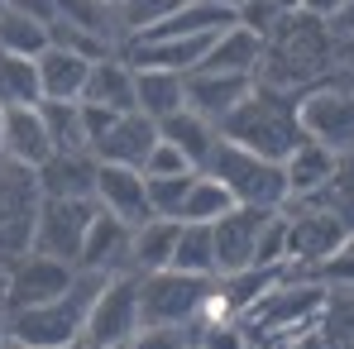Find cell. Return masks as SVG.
Masks as SVG:
<instances>
[{
    "instance_id": "484cf974",
    "label": "cell",
    "mask_w": 354,
    "mask_h": 349,
    "mask_svg": "<svg viewBox=\"0 0 354 349\" xmlns=\"http://www.w3.org/2000/svg\"><path fill=\"white\" fill-rule=\"evenodd\" d=\"M39 115H44L53 153H91L86 124H82V101H39Z\"/></svg>"
},
{
    "instance_id": "8d00e7d4",
    "label": "cell",
    "mask_w": 354,
    "mask_h": 349,
    "mask_svg": "<svg viewBox=\"0 0 354 349\" xmlns=\"http://www.w3.org/2000/svg\"><path fill=\"white\" fill-rule=\"evenodd\" d=\"M187 345H192V330H182V326H139L124 349H187Z\"/></svg>"
},
{
    "instance_id": "c3c4849f",
    "label": "cell",
    "mask_w": 354,
    "mask_h": 349,
    "mask_svg": "<svg viewBox=\"0 0 354 349\" xmlns=\"http://www.w3.org/2000/svg\"><path fill=\"white\" fill-rule=\"evenodd\" d=\"M230 5H239V0H230Z\"/></svg>"
},
{
    "instance_id": "816d5d0a",
    "label": "cell",
    "mask_w": 354,
    "mask_h": 349,
    "mask_svg": "<svg viewBox=\"0 0 354 349\" xmlns=\"http://www.w3.org/2000/svg\"><path fill=\"white\" fill-rule=\"evenodd\" d=\"M0 115H5V111H0Z\"/></svg>"
},
{
    "instance_id": "9c48e42d",
    "label": "cell",
    "mask_w": 354,
    "mask_h": 349,
    "mask_svg": "<svg viewBox=\"0 0 354 349\" xmlns=\"http://www.w3.org/2000/svg\"><path fill=\"white\" fill-rule=\"evenodd\" d=\"M139 278L134 273H115L106 278L91 311H86V330H82V349H120L134 340L139 330Z\"/></svg>"
},
{
    "instance_id": "8992f818",
    "label": "cell",
    "mask_w": 354,
    "mask_h": 349,
    "mask_svg": "<svg viewBox=\"0 0 354 349\" xmlns=\"http://www.w3.org/2000/svg\"><path fill=\"white\" fill-rule=\"evenodd\" d=\"M216 278H187L177 268L139 278V321L144 326H182L192 330L211 306Z\"/></svg>"
},
{
    "instance_id": "1f68e13d",
    "label": "cell",
    "mask_w": 354,
    "mask_h": 349,
    "mask_svg": "<svg viewBox=\"0 0 354 349\" xmlns=\"http://www.w3.org/2000/svg\"><path fill=\"white\" fill-rule=\"evenodd\" d=\"M321 335L326 349H354V287H330L321 311Z\"/></svg>"
},
{
    "instance_id": "83f0119b",
    "label": "cell",
    "mask_w": 354,
    "mask_h": 349,
    "mask_svg": "<svg viewBox=\"0 0 354 349\" xmlns=\"http://www.w3.org/2000/svg\"><path fill=\"white\" fill-rule=\"evenodd\" d=\"M39 101H44V86H39V58L0 53V111L39 106Z\"/></svg>"
},
{
    "instance_id": "d4e9b609",
    "label": "cell",
    "mask_w": 354,
    "mask_h": 349,
    "mask_svg": "<svg viewBox=\"0 0 354 349\" xmlns=\"http://www.w3.org/2000/svg\"><path fill=\"white\" fill-rule=\"evenodd\" d=\"M91 67H96V62L77 58V53L48 48V53L39 58V86H44V101H82Z\"/></svg>"
},
{
    "instance_id": "60d3db41",
    "label": "cell",
    "mask_w": 354,
    "mask_h": 349,
    "mask_svg": "<svg viewBox=\"0 0 354 349\" xmlns=\"http://www.w3.org/2000/svg\"><path fill=\"white\" fill-rule=\"evenodd\" d=\"M335 62L354 77V39H335Z\"/></svg>"
},
{
    "instance_id": "5bb4252c",
    "label": "cell",
    "mask_w": 354,
    "mask_h": 349,
    "mask_svg": "<svg viewBox=\"0 0 354 349\" xmlns=\"http://www.w3.org/2000/svg\"><path fill=\"white\" fill-rule=\"evenodd\" d=\"M96 206H101L106 216H120V220L134 225V230L153 220L144 173H134V168H115V163H96Z\"/></svg>"
},
{
    "instance_id": "8fae6325",
    "label": "cell",
    "mask_w": 354,
    "mask_h": 349,
    "mask_svg": "<svg viewBox=\"0 0 354 349\" xmlns=\"http://www.w3.org/2000/svg\"><path fill=\"white\" fill-rule=\"evenodd\" d=\"M77 283V268L58 263L48 254H19L10 263V287H5V311H24V306H44V301H58L67 296Z\"/></svg>"
},
{
    "instance_id": "cb8c5ba5",
    "label": "cell",
    "mask_w": 354,
    "mask_h": 349,
    "mask_svg": "<svg viewBox=\"0 0 354 349\" xmlns=\"http://www.w3.org/2000/svg\"><path fill=\"white\" fill-rule=\"evenodd\" d=\"M177 225H182V220H149V225L134 230V239H129V273H134V278H149V273L173 268Z\"/></svg>"
},
{
    "instance_id": "7402d4cb",
    "label": "cell",
    "mask_w": 354,
    "mask_h": 349,
    "mask_svg": "<svg viewBox=\"0 0 354 349\" xmlns=\"http://www.w3.org/2000/svg\"><path fill=\"white\" fill-rule=\"evenodd\" d=\"M182 106H187V77L153 72V67H134V111L139 115H149L158 124V120L177 115Z\"/></svg>"
},
{
    "instance_id": "db71d44e",
    "label": "cell",
    "mask_w": 354,
    "mask_h": 349,
    "mask_svg": "<svg viewBox=\"0 0 354 349\" xmlns=\"http://www.w3.org/2000/svg\"><path fill=\"white\" fill-rule=\"evenodd\" d=\"M120 349H124V345H120Z\"/></svg>"
},
{
    "instance_id": "f6af8a7d",
    "label": "cell",
    "mask_w": 354,
    "mask_h": 349,
    "mask_svg": "<svg viewBox=\"0 0 354 349\" xmlns=\"http://www.w3.org/2000/svg\"><path fill=\"white\" fill-rule=\"evenodd\" d=\"M106 5H115V10H120V5H124V0H106Z\"/></svg>"
},
{
    "instance_id": "30bf717a",
    "label": "cell",
    "mask_w": 354,
    "mask_h": 349,
    "mask_svg": "<svg viewBox=\"0 0 354 349\" xmlns=\"http://www.w3.org/2000/svg\"><path fill=\"white\" fill-rule=\"evenodd\" d=\"M96 201H58V196H44L39 206V225H34V254H48L58 263H72L82 258V244H86V230L96 220Z\"/></svg>"
},
{
    "instance_id": "f5cc1de1",
    "label": "cell",
    "mask_w": 354,
    "mask_h": 349,
    "mask_svg": "<svg viewBox=\"0 0 354 349\" xmlns=\"http://www.w3.org/2000/svg\"><path fill=\"white\" fill-rule=\"evenodd\" d=\"M350 5H354V0H350Z\"/></svg>"
},
{
    "instance_id": "74e56055",
    "label": "cell",
    "mask_w": 354,
    "mask_h": 349,
    "mask_svg": "<svg viewBox=\"0 0 354 349\" xmlns=\"http://www.w3.org/2000/svg\"><path fill=\"white\" fill-rule=\"evenodd\" d=\"M187 173H196L182 153H177L173 144H163L158 139V149L149 153V163H144V177H187Z\"/></svg>"
},
{
    "instance_id": "ba28073f",
    "label": "cell",
    "mask_w": 354,
    "mask_h": 349,
    "mask_svg": "<svg viewBox=\"0 0 354 349\" xmlns=\"http://www.w3.org/2000/svg\"><path fill=\"white\" fill-rule=\"evenodd\" d=\"M39 206H44V191H39L34 168L0 158V263H15L19 254L34 249Z\"/></svg>"
},
{
    "instance_id": "ac0fdd59",
    "label": "cell",
    "mask_w": 354,
    "mask_h": 349,
    "mask_svg": "<svg viewBox=\"0 0 354 349\" xmlns=\"http://www.w3.org/2000/svg\"><path fill=\"white\" fill-rule=\"evenodd\" d=\"M335 163H340V158H335L330 149L301 139L292 153H288V163H283V177H288V206H292V201H316V196L330 187Z\"/></svg>"
},
{
    "instance_id": "277c9868",
    "label": "cell",
    "mask_w": 354,
    "mask_h": 349,
    "mask_svg": "<svg viewBox=\"0 0 354 349\" xmlns=\"http://www.w3.org/2000/svg\"><path fill=\"white\" fill-rule=\"evenodd\" d=\"M206 177H216L235 206H254V211H283L288 206V177H283V163H268L249 149H239L230 139H216L211 158H206Z\"/></svg>"
},
{
    "instance_id": "52a82bcc",
    "label": "cell",
    "mask_w": 354,
    "mask_h": 349,
    "mask_svg": "<svg viewBox=\"0 0 354 349\" xmlns=\"http://www.w3.org/2000/svg\"><path fill=\"white\" fill-rule=\"evenodd\" d=\"M297 120L301 134L335 158L354 153V86L350 82H316L297 96Z\"/></svg>"
},
{
    "instance_id": "5b68a950",
    "label": "cell",
    "mask_w": 354,
    "mask_h": 349,
    "mask_svg": "<svg viewBox=\"0 0 354 349\" xmlns=\"http://www.w3.org/2000/svg\"><path fill=\"white\" fill-rule=\"evenodd\" d=\"M283 216H288V278H316V268L330 263L354 234L321 201H292L283 206Z\"/></svg>"
},
{
    "instance_id": "d6a6232c",
    "label": "cell",
    "mask_w": 354,
    "mask_h": 349,
    "mask_svg": "<svg viewBox=\"0 0 354 349\" xmlns=\"http://www.w3.org/2000/svg\"><path fill=\"white\" fill-rule=\"evenodd\" d=\"M182 5L187 0H124L120 5V34H124V44L139 39V34H149V29H158L163 19H173Z\"/></svg>"
},
{
    "instance_id": "44dd1931",
    "label": "cell",
    "mask_w": 354,
    "mask_h": 349,
    "mask_svg": "<svg viewBox=\"0 0 354 349\" xmlns=\"http://www.w3.org/2000/svg\"><path fill=\"white\" fill-rule=\"evenodd\" d=\"M82 101L101 106V111H115V115H134V67L120 58H101L86 77V91Z\"/></svg>"
},
{
    "instance_id": "4fadbf2b",
    "label": "cell",
    "mask_w": 354,
    "mask_h": 349,
    "mask_svg": "<svg viewBox=\"0 0 354 349\" xmlns=\"http://www.w3.org/2000/svg\"><path fill=\"white\" fill-rule=\"evenodd\" d=\"M259 82L254 77H225V72H187V111H196L201 120H211L216 129L235 115L239 106L249 101Z\"/></svg>"
},
{
    "instance_id": "ee69618b",
    "label": "cell",
    "mask_w": 354,
    "mask_h": 349,
    "mask_svg": "<svg viewBox=\"0 0 354 349\" xmlns=\"http://www.w3.org/2000/svg\"><path fill=\"white\" fill-rule=\"evenodd\" d=\"M5 287H10V263H0V301H5Z\"/></svg>"
},
{
    "instance_id": "b9f144b4",
    "label": "cell",
    "mask_w": 354,
    "mask_h": 349,
    "mask_svg": "<svg viewBox=\"0 0 354 349\" xmlns=\"http://www.w3.org/2000/svg\"><path fill=\"white\" fill-rule=\"evenodd\" d=\"M268 5H273L283 19H288V15H297V10H306V0H268Z\"/></svg>"
},
{
    "instance_id": "d6986e66",
    "label": "cell",
    "mask_w": 354,
    "mask_h": 349,
    "mask_svg": "<svg viewBox=\"0 0 354 349\" xmlns=\"http://www.w3.org/2000/svg\"><path fill=\"white\" fill-rule=\"evenodd\" d=\"M39 191L58 201H96V158L91 153H53L39 168Z\"/></svg>"
},
{
    "instance_id": "681fc988",
    "label": "cell",
    "mask_w": 354,
    "mask_h": 349,
    "mask_svg": "<svg viewBox=\"0 0 354 349\" xmlns=\"http://www.w3.org/2000/svg\"><path fill=\"white\" fill-rule=\"evenodd\" d=\"M187 349H196V345H187Z\"/></svg>"
},
{
    "instance_id": "603a6c76",
    "label": "cell",
    "mask_w": 354,
    "mask_h": 349,
    "mask_svg": "<svg viewBox=\"0 0 354 349\" xmlns=\"http://www.w3.org/2000/svg\"><path fill=\"white\" fill-rule=\"evenodd\" d=\"M158 139L163 144H173L177 153L201 173L206 168V158H211V149H216V139H221V129L211 124V120H201L196 111H177V115H168V120H158Z\"/></svg>"
},
{
    "instance_id": "7dc6e473",
    "label": "cell",
    "mask_w": 354,
    "mask_h": 349,
    "mask_svg": "<svg viewBox=\"0 0 354 349\" xmlns=\"http://www.w3.org/2000/svg\"><path fill=\"white\" fill-rule=\"evenodd\" d=\"M0 10H5V0H0Z\"/></svg>"
},
{
    "instance_id": "4316f807",
    "label": "cell",
    "mask_w": 354,
    "mask_h": 349,
    "mask_svg": "<svg viewBox=\"0 0 354 349\" xmlns=\"http://www.w3.org/2000/svg\"><path fill=\"white\" fill-rule=\"evenodd\" d=\"M58 5V19L62 24H77L96 39H106L111 48H124V34H120V10L106 5V0H53Z\"/></svg>"
},
{
    "instance_id": "f35d334b",
    "label": "cell",
    "mask_w": 354,
    "mask_h": 349,
    "mask_svg": "<svg viewBox=\"0 0 354 349\" xmlns=\"http://www.w3.org/2000/svg\"><path fill=\"white\" fill-rule=\"evenodd\" d=\"M115 111H101V106H91V101H82V124H86V149H96L111 129H115Z\"/></svg>"
},
{
    "instance_id": "7bdbcfd3",
    "label": "cell",
    "mask_w": 354,
    "mask_h": 349,
    "mask_svg": "<svg viewBox=\"0 0 354 349\" xmlns=\"http://www.w3.org/2000/svg\"><path fill=\"white\" fill-rule=\"evenodd\" d=\"M5 326H10V311H5V301H0V349H10V330H5Z\"/></svg>"
},
{
    "instance_id": "f1b7e54d",
    "label": "cell",
    "mask_w": 354,
    "mask_h": 349,
    "mask_svg": "<svg viewBox=\"0 0 354 349\" xmlns=\"http://www.w3.org/2000/svg\"><path fill=\"white\" fill-rule=\"evenodd\" d=\"M173 268L187 278H216V239L211 225H177Z\"/></svg>"
},
{
    "instance_id": "4dcf8cb0",
    "label": "cell",
    "mask_w": 354,
    "mask_h": 349,
    "mask_svg": "<svg viewBox=\"0 0 354 349\" xmlns=\"http://www.w3.org/2000/svg\"><path fill=\"white\" fill-rule=\"evenodd\" d=\"M0 53L15 58H44L48 53V24L19 15V10H0Z\"/></svg>"
},
{
    "instance_id": "f546056e",
    "label": "cell",
    "mask_w": 354,
    "mask_h": 349,
    "mask_svg": "<svg viewBox=\"0 0 354 349\" xmlns=\"http://www.w3.org/2000/svg\"><path fill=\"white\" fill-rule=\"evenodd\" d=\"M230 211H235V196H230L216 177L196 173L192 191H187V201H182V225H216V220L230 216Z\"/></svg>"
},
{
    "instance_id": "836d02e7",
    "label": "cell",
    "mask_w": 354,
    "mask_h": 349,
    "mask_svg": "<svg viewBox=\"0 0 354 349\" xmlns=\"http://www.w3.org/2000/svg\"><path fill=\"white\" fill-rule=\"evenodd\" d=\"M192 182H196V173H187V177H144L153 220H182V201H187Z\"/></svg>"
},
{
    "instance_id": "7a4b0ae2",
    "label": "cell",
    "mask_w": 354,
    "mask_h": 349,
    "mask_svg": "<svg viewBox=\"0 0 354 349\" xmlns=\"http://www.w3.org/2000/svg\"><path fill=\"white\" fill-rule=\"evenodd\" d=\"M221 139H230L268 163H288V153L306 139L301 120H297V91H278V86L259 82L249 91V101L221 124Z\"/></svg>"
},
{
    "instance_id": "6da1fadb",
    "label": "cell",
    "mask_w": 354,
    "mask_h": 349,
    "mask_svg": "<svg viewBox=\"0 0 354 349\" xmlns=\"http://www.w3.org/2000/svg\"><path fill=\"white\" fill-rule=\"evenodd\" d=\"M335 67V34L326 19L297 10L288 15L268 39H263V67H259V82L263 86H278V91H306L316 82H326V72Z\"/></svg>"
},
{
    "instance_id": "f907efd6",
    "label": "cell",
    "mask_w": 354,
    "mask_h": 349,
    "mask_svg": "<svg viewBox=\"0 0 354 349\" xmlns=\"http://www.w3.org/2000/svg\"><path fill=\"white\" fill-rule=\"evenodd\" d=\"M350 244H354V234H350Z\"/></svg>"
},
{
    "instance_id": "bcb514c9",
    "label": "cell",
    "mask_w": 354,
    "mask_h": 349,
    "mask_svg": "<svg viewBox=\"0 0 354 349\" xmlns=\"http://www.w3.org/2000/svg\"><path fill=\"white\" fill-rule=\"evenodd\" d=\"M10 349H19V345H10ZM77 349H82V345H77Z\"/></svg>"
},
{
    "instance_id": "ab89813d",
    "label": "cell",
    "mask_w": 354,
    "mask_h": 349,
    "mask_svg": "<svg viewBox=\"0 0 354 349\" xmlns=\"http://www.w3.org/2000/svg\"><path fill=\"white\" fill-rule=\"evenodd\" d=\"M5 10H19V15L39 19V24H53L58 19V5L53 0H5Z\"/></svg>"
},
{
    "instance_id": "d590c367",
    "label": "cell",
    "mask_w": 354,
    "mask_h": 349,
    "mask_svg": "<svg viewBox=\"0 0 354 349\" xmlns=\"http://www.w3.org/2000/svg\"><path fill=\"white\" fill-rule=\"evenodd\" d=\"M192 345L196 349H254V340H249V330L239 321H196Z\"/></svg>"
},
{
    "instance_id": "ffe728a7",
    "label": "cell",
    "mask_w": 354,
    "mask_h": 349,
    "mask_svg": "<svg viewBox=\"0 0 354 349\" xmlns=\"http://www.w3.org/2000/svg\"><path fill=\"white\" fill-rule=\"evenodd\" d=\"M259 67H263V39L249 34V29H225L206 58H201V72H225V77H254L259 82Z\"/></svg>"
},
{
    "instance_id": "9a60e30c",
    "label": "cell",
    "mask_w": 354,
    "mask_h": 349,
    "mask_svg": "<svg viewBox=\"0 0 354 349\" xmlns=\"http://www.w3.org/2000/svg\"><path fill=\"white\" fill-rule=\"evenodd\" d=\"M0 158L19 163V168H34V173L53 158V144H48L39 106H15V111L0 115Z\"/></svg>"
},
{
    "instance_id": "e575fe53",
    "label": "cell",
    "mask_w": 354,
    "mask_h": 349,
    "mask_svg": "<svg viewBox=\"0 0 354 349\" xmlns=\"http://www.w3.org/2000/svg\"><path fill=\"white\" fill-rule=\"evenodd\" d=\"M321 206H330L345 225L354 230V153H345L340 163H335V177H330V187L316 196Z\"/></svg>"
},
{
    "instance_id": "7c38bea8",
    "label": "cell",
    "mask_w": 354,
    "mask_h": 349,
    "mask_svg": "<svg viewBox=\"0 0 354 349\" xmlns=\"http://www.w3.org/2000/svg\"><path fill=\"white\" fill-rule=\"evenodd\" d=\"M273 216H278V211L235 206L230 216H221V220L211 225V239H216V278L259 268V239H263V230H268Z\"/></svg>"
},
{
    "instance_id": "2e32d148",
    "label": "cell",
    "mask_w": 354,
    "mask_h": 349,
    "mask_svg": "<svg viewBox=\"0 0 354 349\" xmlns=\"http://www.w3.org/2000/svg\"><path fill=\"white\" fill-rule=\"evenodd\" d=\"M129 239H134V225H124L120 216L96 211V220H91V230H86V244H82L77 268H82V273H101V278L129 273Z\"/></svg>"
},
{
    "instance_id": "e0dca14e",
    "label": "cell",
    "mask_w": 354,
    "mask_h": 349,
    "mask_svg": "<svg viewBox=\"0 0 354 349\" xmlns=\"http://www.w3.org/2000/svg\"><path fill=\"white\" fill-rule=\"evenodd\" d=\"M158 149V124L149 115H120L115 129L91 149V158L96 163H115V168H134V173H144V163H149V153Z\"/></svg>"
},
{
    "instance_id": "3957f363",
    "label": "cell",
    "mask_w": 354,
    "mask_h": 349,
    "mask_svg": "<svg viewBox=\"0 0 354 349\" xmlns=\"http://www.w3.org/2000/svg\"><path fill=\"white\" fill-rule=\"evenodd\" d=\"M101 273H82L77 268V283L67 296L58 301H44V306H24V311H10V345L19 349H77L82 345V330H86V311L101 292Z\"/></svg>"
}]
</instances>
